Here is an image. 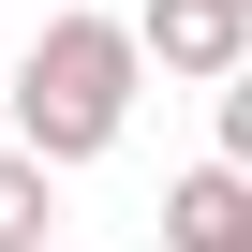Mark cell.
Listing matches in <instances>:
<instances>
[{
    "label": "cell",
    "mask_w": 252,
    "mask_h": 252,
    "mask_svg": "<svg viewBox=\"0 0 252 252\" xmlns=\"http://www.w3.org/2000/svg\"><path fill=\"white\" fill-rule=\"evenodd\" d=\"M134 15H45L30 60L0 74V134H15L30 163H104L119 134H134Z\"/></svg>",
    "instance_id": "obj_1"
},
{
    "label": "cell",
    "mask_w": 252,
    "mask_h": 252,
    "mask_svg": "<svg viewBox=\"0 0 252 252\" xmlns=\"http://www.w3.org/2000/svg\"><path fill=\"white\" fill-rule=\"evenodd\" d=\"M134 60L149 74H237L252 60V15H237V0H149V15H134Z\"/></svg>",
    "instance_id": "obj_2"
},
{
    "label": "cell",
    "mask_w": 252,
    "mask_h": 252,
    "mask_svg": "<svg viewBox=\"0 0 252 252\" xmlns=\"http://www.w3.org/2000/svg\"><path fill=\"white\" fill-rule=\"evenodd\" d=\"M163 252H252V178H237V163L163 178Z\"/></svg>",
    "instance_id": "obj_3"
},
{
    "label": "cell",
    "mask_w": 252,
    "mask_h": 252,
    "mask_svg": "<svg viewBox=\"0 0 252 252\" xmlns=\"http://www.w3.org/2000/svg\"><path fill=\"white\" fill-rule=\"evenodd\" d=\"M45 178H60V163H30L15 134H0V252H45V237H60V193H45Z\"/></svg>",
    "instance_id": "obj_4"
},
{
    "label": "cell",
    "mask_w": 252,
    "mask_h": 252,
    "mask_svg": "<svg viewBox=\"0 0 252 252\" xmlns=\"http://www.w3.org/2000/svg\"><path fill=\"white\" fill-rule=\"evenodd\" d=\"M222 163H237V178H252V60H237V74H222Z\"/></svg>",
    "instance_id": "obj_5"
},
{
    "label": "cell",
    "mask_w": 252,
    "mask_h": 252,
    "mask_svg": "<svg viewBox=\"0 0 252 252\" xmlns=\"http://www.w3.org/2000/svg\"><path fill=\"white\" fill-rule=\"evenodd\" d=\"M45 252H74V237H45Z\"/></svg>",
    "instance_id": "obj_6"
},
{
    "label": "cell",
    "mask_w": 252,
    "mask_h": 252,
    "mask_svg": "<svg viewBox=\"0 0 252 252\" xmlns=\"http://www.w3.org/2000/svg\"><path fill=\"white\" fill-rule=\"evenodd\" d=\"M237 15H252V0H237Z\"/></svg>",
    "instance_id": "obj_7"
}]
</instances>
